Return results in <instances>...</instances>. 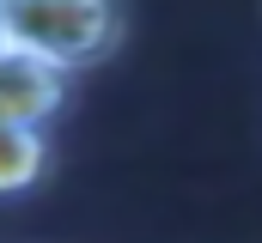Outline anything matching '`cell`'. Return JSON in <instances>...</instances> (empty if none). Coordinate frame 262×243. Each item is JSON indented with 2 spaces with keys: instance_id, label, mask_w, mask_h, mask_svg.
<instances>
[{
  "instance_id": "3957f363",
  "label": "cell",
  "mask_w": 262,
  "mask_h": 243,
  "mask_svg": "<svg viewBox=\"0 0 262 243\" xmlns=\"http://www.w3.org/2000/svg\"><path fill=\"white\" fill-rule=\"evenodd\" d=\"M43 177H49V128L0 121V201L31 195Z\"/></svg>"
},
{
  "instance_id": "7a4b0ae2",
  "label": "cell",
  "mask_w": 262,
  "mask_h": 243,
  "mask_svg": "<svg viewBox=\"0 0 262 243\" xmlns=\"http://www.w3.org/2000/svg\"><path fill=\"white\" fill-rule=\"evenodd\" d=\"M67 104V73L37 55H18L0 43V121H31L49 128Z\"/></svg>"
},
{
  "instance_id": "6da1fadb",
  "label": "cell",
  "mask_w": 262,
  "mask_h": 243,
  "mask_svg": "<svg viewBox=\"0 0 262 243\" xmlns=\"http://www.w3.org/2000/svg\"><path fill=\"white\" fill-rule=\"evenodd\" d=\"M128 12L122 0H0V43L49 67L92 73L122 49Z\"/></svg>"
}]
</instances>
